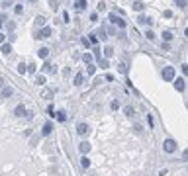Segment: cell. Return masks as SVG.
Listing matches in <instances>:
<instances>
[{"label":"cell","instance_id":"6da1fadb","mask_svg":"<svg viewBox=\"0 0 188 176\" xmlns=\"http://www.w3.org/2000/svg\"><path fill=\"white\" fill-rule=\"evenodd\" d=\"M161 77H163V80H167V82H174V78H176L174 67H165V69L161 70Z\"/></svg>","mask_w":188,"mask_h":176},{"label":"cell","instance_id":"7a4b0ae2","mask_svg":"<svg viewBox=\"0 0 188 176\" xmlns=\"http://www.w3.org/2000/svg\"><path fill=\"white\" fill-rule=\"evenodd\" d=\"M163 151H165L167 155H173L174 151H176V141H174V139H165V143H163Z\"/></svg>","mask_w":188,"mask_h":176},{"label":"cell","instance_id":"3957f363","mask_svg":"<svg viewBox=\"0 0 188 176\" xmlns=\"http://www.w3.org/2000/svg\"><path fill=\"white\" fill-rule=\"evenodd\" d=\"M108 20H110V24H116L120 29H125V20H122L120 16H116L114 12H110V14H108Z\"/></svg>","mask_w":188,"mask_h":176},{"label":"cell","instance_id":"277c9868","mask_svg":"<svg viewBox=\"0 0 188 176\" xmlns=\"http://www.w3.org/2000/svg\"><path fill=\"white\" fill-rule=\"evenodd\" d=\"M51 33H53L51 28H49V26H43L39 31L35 33V39H49V37H51Z\"/></svg>","mask_w":188,"mask_h":176},{"label":"cell","instance_id":"5b68a950","mask_svg":"<svg viewBox=\"0 0 188 176\" xmlns=\"http://www.w3.org/2000/svg\"><path fill=\"white\" fill-rule=\"evenodd\" d=\"M77 133L81 137H86L90 133V125L86 123V121H81V123H77Z\"/></svg>","mask_w":188,"mask_h":176},{"label":"cell","instance_id":"8992f818","mask_svg":"<svg viewBox=\"0 0 188 176\" xmlns=\"http://www.w3.org/2000/svg\"><path fill=\"white\" fill-rule=\"evenodd\" d=\"M12 96H14V88L12 86L0 88V100H8V98H12Z\"/></svg>","mask_w":188,"mask_h":176},{"label":"cell","instance_id":"52a82bcc","mask_svg":"<svg viewBox=\"0 0 188 176\" xmlns=\"http://www.w3.org/2000/svg\"><path fill=\"white\" fill-rule=\"evenodd\" d=\"M14 116L16 117H26L28 116V108L24 106V104H18V106L14 108Z\"/></svg>","mask_w":188,"mask_h":176},{"label":"cell","instance_id":"ba28073f","mask_svg":"<svg viewBox=\"0 0 188 176\" xmlns=\"http://www.w3.org/2000/svg\"><path fill=\"white\" fill-rule=\"evenodd\" d=\"M51 133H53V123L51 121H45V123L41 125V135L47 137V135H51Z\"/></svg>","mask_w":188,"mask_h":176},{"label":"cell","instance_id":"9c48e42d","mask_svg":"<svg viewBox=\"0 0 188 176\" xmlns=\"http://www.w3.org/2000/svg\"><path fill=\"white\" fill-rule=\"evenodd\" d=\"M78 151H81L82 155H88L90 151H92V145H90L88 141H82V143H78Z\"/></svg>","mask_w":188,"mask_h":176},{"label":"cell","instance_id":"30bf717a","mask_svg":"<svg viewBox=\"0 0 188 176\" xmlns=\"http://www.w3.org/2000/svg\"><path fill=\"white\" fill-rule=\"evenodd\" d=\"M174 88H176V92H184V88H186V84H184V78H174Z\"/></svg>","mask_w":188,"mask_h":176},{"label":"cell","instance_id":"8fae6325","mask_svg":"<svg viewBox=\"0 0 188 176\" xmlns=\"http://www.w3.org/2000/svg\"><path fill=\"white\" fill-rule=\"evenodd\" d=\"M74 10L77 12H82V10H86V6H88V4H86V0H74Z\"/></svg>","mask_w":188,"mask_h":176},{"label":"cell","instance_id":"7c38bea8","mask_svg":"<svg viewBox=\"0 0 188 176\" xmlns=\"http://www.w3.org/2000/svg\"><path fill=\"white\" fill-rule=\"evenodd\" d=\"M90 165H92V161H90L86 155H82V157H81V166H82V168H90Z\"/></svg>","mask_w":188,"mask_h":176},{"label":"cell","instance_id":"4fadbf2b","mask_svg":"<svg viewBox=\"0 0 188 176\" xmlns=\"http://www.w3.org/2000/svg\"><path fill=\"white\" fill-rule=\"evenodd\" d=\"M0 51H2V55H10V53H12V43L0 45Z\"/></svg>","mask_w":188,"mask_h":176},{"label":"cell","instance_id":"5bb4252c","mask_svg":"<svg viewBox=\"0 0 188 176\" xmlns=\"http://www.w3.org/2000/svg\"><path fill=\"white\" fill-rule=\"evenodd\" d=\"M88 41H90V45L98 47V41H100V37L96 35V33H88Z\"/></svg>","mask_w":188,"mask_h":176},{"label":"cell","instance_id":"9a60e30c","mask_svg":"<svg viewBox=\"0 0 188 176\" xmlns=\"http://www.w3.org/2000/svg\"><path fill=\"white\" fill-rule=\"evenodd\" d=\"M82 80H84V77H82L81 73H77V74H74V78H73V84H74V86H81Z\"/></svg>","mask_w":188,"mask_h":176},{"label":"cell","instance_id":"2e32d148","mask_svg":"<svg viewBox=\"0 0 188 176\" xmlns=\"http://www.w3.org/2000/svg\"><path fill=\"white\" fill-rule=\"evenodd\" d=\"M161 35H163V39H165L167 43H169V41H173V37H174V35H173V31H169V29H165V31H163Z\"/></svg>","mask_w":188,"mask_h":176},{"label":"cell","instance_id":"e0dca14e","mask_svg":"<svg viewBox=\"0 0 188 176\" xmlns=\"http://www.w3.org/2000/svg\"><path fill=\"white\" fill-rule=\"evenodd\" d=\"M102 51H104V59H110L112 55H114V49H112L110 45H106V47H104Z\"/></svg>","mask_w":188,"mask_h":176},{"label":"cell","instance_id":"ac0fdd59","mask_svg":"<svg viewBox=\"0 0 188 176\" xmlns=\"http://www.w3.org/2000/svg\"><path fill=\"white\" fill-rule=\"evenodd\" d=\"M37 55H39L41 59H47V57H49V49H47V47H41L39 51H37Z\"/></svg>","mask_w":188,"mask_h":176},{"label":"cell","instance_id":"d6986e66","mask_svg":"<svg viewBox=\"0 0 188 176\" xmlns=\"http://www.w3.org/2000/svg\"><path fill=\"white\" fill-rule=\"evenodd\" d=\"M18 73L20 74H26L28 73V65H26V63H18Z\"/></svg>","mask_w":188,"mask_h":176},{"label":"cell","instance_id":"ffe728a7","mask_svg":"<svg viewBox=\"0 0 188 176\" xmlns=\"http://www.w3.org/2000/svg\"><path fill=\"white\" fill-rule=\"evenodd\" d=\"M82 61H84L86 65H92V53H84V55H82Z\"/></svg>","mask_w":188,"mask_h":176},{"label":"cell","instance_id":"44dd1931","mask_svg":"<svg viewBox=\"0 0 188 176\" xmlns=\"http://www.w3.org/2000/svg\"><path fill=\"white\" fill-rule=\"evenodd\" d=\"M55 117H57V119H59V121H63V123H65V121H67V114H65V112H57V114H55Z\"/></svg>","mask_w":188,"mask_h":176},{"label":"cell","instance_id":"7402d4cb","mask_svg":"<svg viewBox=\"0 0 188 176\" xmlns=\"http://www.w3.org/2000/svg\"><path fill=\"white\" fill-rule=\"evenodd\" d=\"M145 8V4L143 2H139V0H137V2H133V10H137V12H141Z\"/></svg>","mask_w":188,"mask_h":176},{"label":"cell","instance_id":"603a6c76","mask_svg":"<svg viewBox=\"0 0 188 176\" xmlns=\"http://www.w3.org/2000/svg\"><path fill=\"white\" fill-rule=\"evenodd\" d=\"M41 73H45V74H47V73H51V65H49L47 61L43 63V67H41Z\"/></svg>","mask_w":188,"mask_h":176},{"label":"cell","instance_id":"cb8c5ba5","mask_svg":"<svg viewBox=\"0 0 188 176\" xmlns=\"http://www.w3.org/2000/svg\"><path fill=\"white\" fill-rule=\"evenodd\" d=\"M124 114L127 116V117H131V116H133V108H131V106H125V108H124Z\"/></svg>","mask_w":188,"mask_h":176},{"label":"cell","instance_id":"d4e9b609","mask_svg":"<svg viewBox=\"0 0 188 176\" xmlns=\"http://www.w3.org/2000/svg\"><path fill=\"white\" fill-rule=\"evenodd\" d=\"M145 37H147L149 41H155V33H153L151 29H147V31H145Z\"/></svg>","mask_w":188,"mask_h":176},{"label":"cell","instance_id":"484cf974","mask_svg":"<svg viewBox=\"0 0 188 176\" xmlns=\"http://www.w3.org/2000/svg\"><path fill=\"white\" fill-rule=\"evenodd\" d=\"M35 26H45V18H43V16H37V18H35Z\"/></svg>","mask_w":188,"mask_h":176},{"label":"cell","instance_id":"4316f807","mask_svg":"<svg viewBox=\"0 0 188 176\" xmlns=\"http://www.w3.org/2000/svg\"><path fill=\"white\" fill-rule=\"evenodd\" d=\"M22 12H24V6H22V4H16V6H14V14H22Z\"/></svg>","mask_w":188,"mask_h":176},{"label":"cell","instance_id":"83f0119b","mask_svg":"<svg viewBox=\"0 0 188 176\" xmlns=\"http://www.w3.org/2000/svg\"><path fill=\"white\" fill-rule=\"evenodd\" d=\"M51 96H53V90H43V98L45 100H51Z\"/></svg>","mask_w":188,"mask_h":176},{"label":"cell","instance_id":"f1b7e54d","mask_svg":"<svg viewBox=\"0 0 188 176\" xmlns=\"http://www.w3.org/2000/svg\"><path fill=\"white\" fill-rule=\"evenodd\" d=\"M94 73H96V67L92 63V65H88V69H86V74H94Z\"/></svg>","mask_w":188,"mask_h":176},{"label":"cell","instance_id":"f546056e","mask_svg":"<svg viewBox=\"0 0 188 176\" xmlns=\"http://www.w3.org/2000/svg\"><path fill=\"white\" fill-rule=\"evenodd\" d=\"M90 22H92V24L98 22V12H92V14H90Z\"/></svg>","mask_w":188,"mask_h":176},{"label":"cell","instance_id":"4dcf8cb0","mask_svg":"<svg viewBox=\"0 0 188 176\" xmlns=\"http://www.w3.org/2000/svg\"><path fill=\"white\" fill-rule=\"evenodd\" d=\"M4 22H6V14H0V31L4 28Z\"/></svg>","mask_w":188,"mask_h":176},{"label":"cell","instance_id":"1f68e13d","mask_svg":"<svg viewBox=\"0 0 188 176\" xmlns=\"http://www.w3.org/2000/svg\"><path fill=\"white\" fill-rule=\"evenodd\" d=\"M35 84H45V77H43V74H41V77H37V80H35Z\"/></svg>","mask_w":188,"mask_h":176},{"label":"cell","instance_id":"d6a6232c","mask_svg":"<svg viewBox=\"0 0 188 176\" xmlns=\"http://www.w3.org/2000/svg\"><path fill=\"white\" fill-rule=\"evenodd\" d=\"M4 43H6V33L0 31V45H4Z\"/></svg>","mask_w":188,"mask_h":176},{"label":"cell","instance_id":"836d02e7","mask_svg":"<svg viewBox=\"0 0 188 176\" xmlns=\"http://www.w3.org/2000/svg\"><path fill=\"white\" fill-rule=\"evenodd\" d=\"M98 65L102 67V69H108V61H106V59H102V61H98Z\"/></svg>","mask_w":188,"mask_h":176},{"label":"cell","instance_id":"e575fe53","mask_svg":"<svg viewBox=\"0 0 188 176\" xmlns=\"http://www.w3.org/2000/svg\"><path fill=\"white\" fill-rule=\"evenodd\" d=\"M28 73H30V74L35 73V65H33V63H31V65H28Z\"/></svg>","mask_w":188,"mask_h":176},{"label":"cell","instance_id":"d590c367","mask_svg":"<svg viewBox=\"0 0 188 176\" xmlns=\"http://www.w3.org/2000/svg\"><path fill=\"white\" fill-rule=\"evenodd\" d=\"M81 43H82V45H84V47H88V45H90V41H88V37H82V39H81Z\"/></svg>","mask_w":188,"mask_h":176},{"label":"cell","instance_id":"8d00e7d4","mask_svg":"<svg viewBox=\"0 0 188 176\" xmlns=\"http://www.w3.org/2000/svg\"><path fill=\"white\" fill-rule=\"evenodd\" d=\"M112 110H120V102H118V100H114V102H112Z\"/></svg>","mask_w":188,"mask_h":176},{"label":"cell","instance_id":"74e56055","mask_svg":"<svg viewBox=\"0 0 188 176\" xmlns=\"http://www.w3.org/2000/svg\"><path fill=\"white\" fill-rule=\"evenodd\" d=\"M98 35H100V39H106V31H104V29H100V31H98Z\"/></svg>","mask_w":188,"mask_h":176},{"label":"cell","instance_id":"f35d334b","mask_svg":"<svg viewBox=\"0 0 188 176\" xmlns=\"http://www.w3.org/2000/svg\"><path fill=\"white\" fill-rule=\"evenodd\" d=\"M47 114H49V116H55V108L49 106V108H47Z\"/></svg>","mask_w":188,"mask_h":176},{"label":"cell","instance_id":"ab89813d","mask_svg":"<svg viewBox=\"0 0 188 176\" xmlns=\"http://www.w3.org/2000/svg\"><path fill=\"white\" fill-rule=\"evenodd\" d=\"M182 161H188V149L182 151Z\"/></svg>","mask_w":188,"mask_h":176},{"label":"cell","instance_id":"60d3db41","mask_svg":"<svg viewBox=\"0 0 188 176\" xmlns=\"http://www.w3.org/2000/svg\"><path fill=\"white\" fill-rule=\"evenodd\" d=\"M163 16H165V18H170V16H173V12H170V10H165V12H163Z\"/></svg>","mask_w":188,"mask_h":176},{"label":"cell","instance_id":"b9f144b4","mask_svg":"<svg viewBox=\"0 0 188 176\" xmlns=\"http://www.w3.org/2000/svg\"><path fill=\"white\" fill-rule=\"evenodd\" d=\"M182 73L188 74V63H184V65H182Z\"/></svg>","mask_w":188,"mask_h":176},{"label":"cell","instance_id":"7bdbcfd3","mask_svg":"<svg viewBox=\"0 0 188 176\" xmlns=\"http://www.w3.org/2000/svg\"><path fill=\"white\" fill-rule=\"evenodd\" d=\"M161 47H163V49H165V51H169V49H170V45H169V43H167V41H165V43H163V45H161Z\"/></svg>","mask_w":188,"mask_h":176},{"label":"cell","instance_id":"ee69618b","mask_svg":"<svg viewBox=\"0 0 188 176\" xmlns=\"http://www.w3.org/2000/svg\"><path fill=\"white\" fill-rule=\"evenodd\" d=\"M125 70H127V67H125L124 63H122V65H120V73H125Z\"/></svg>","mask_w":188,"mask_h":176},{"label":"cell","instance_id":"f6af8a7d","mask_svg":"<svg viewBox=\"0 0 188 176\" xmlns=\"http://www.w3.org/2000/svg\"><path fill=\"white\" fill-rule=\"evenodd\" d=\"M6 86V80H4V77H0V88H4Z\"/></svg>","mask_w":188,"mask_h":176},{"label":"cell","instance_id":"bcb514c9","mask_svg":"<svg viewBox=\"0 0 188 176\" xmlns=\"http://www.w3.org/2000/svg\"><path fill=\"white\" fill-rule=\"evenodd\" d=\"M147 121H149V125L153 127V123H155V121H153V116H147Z\"/></svg>","mask_w":188,"mask_h":176},{"label":"cell","instance_id":"7dc6e473","mask_svg":"<svg viewBox=\"0 0 188 176\" xmlns=\"http://www.w3.org/2000/svg\"><path fill=\"white\" fill-rule=\"evenodd\" d=\"M184 35H186V37H188V28H186V29H184Z\"/></svg>","mask_w":188,"mask_h":176}]
</instances>
